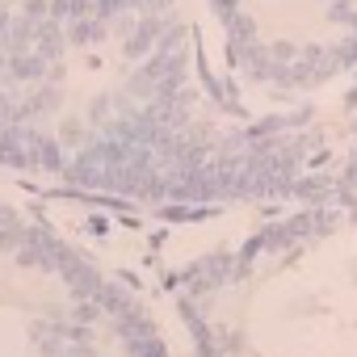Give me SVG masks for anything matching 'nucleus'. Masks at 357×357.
<instances>
[]
</instances>
